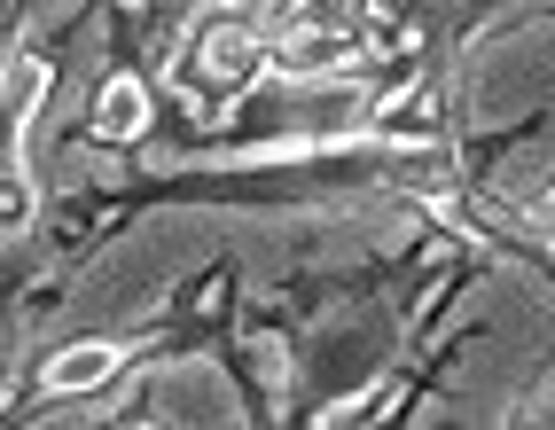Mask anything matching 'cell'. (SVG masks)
<instances>
[{
  "label": "cell",
  "instance_id": "cell-1",
  "mask_svg": "<svg viewBox=\"0 0 555 430\" xmlns=\"http://www.w3.org/2000/svg\"><path fill=\"white\" fill-rule=\"evenodd\" d=\"M40 102H48V63L16 55L0 70V172H24V126L40 118Z\"/></svg>",
  "mask_w": 555,
  "mask_h": 430
},
{
  "label": "cell",
  "instance_id": "cell-2",
  "mask_svg": "<svg viewBox=\"0 0 555 430\" xmlns=\"http://www.w3.org/2000/svg\"><path fill=\"white\" fill-rule=\"evenodd\" d=\"M118 368H126V352L109 344V337H87V344H63L55 361H48V376H40V383L55 391V400H79V391H102Z\"/></svg>",
  "mask_w": 555,
  "mask_h": 430
},
{
  "label": "cell",
  "instance_id": "cell-3",
  "mask_svg": "<svg viewBox=\"0 0 555 430\" xmlns=\"http://www.w3.org/2000/svg\"><path fill=\"white\" fill-rule=\"evenodd\" d=\"M196 70H204V79H219V87H228V79H250V70H258L250 24H243V16H211V24L196 31Z\"/></svg>",
  "mask_w": 555,
  "mask_h": 430
},
{
  "label": "cell",
  "instance_id": "cell-4",
  "mask_svg": "<svg viewBox=\"0 0 555 430\" xmlns=\"http://www.w3.org/2000/svg\"><path fill=\"white\" fill-rule=\"evenodd\" d=\"M94 133L102 141H141V133H150V87H141L133 70L94 94Z\"/></svg>",
  "mask_w": 555,
  "mask_h": 430
},
{
  "label": "cell",
  "instance_id": "cell-5",
  "mask_svg": "<svg viewBox=\"0 0 555 430\" xmlns=\"http://www.w3.org/2000/svg\"><path fill=\"white\" fill-rule=\"evenodd\" d=\"M31 211H40V204H31V181H24V172H0V243L24 235Z\"/></svg>",
  "mask_w": 555,
  "mask_h": 430
},
{
  "label": "cell",
  "instance_id": "cell-6",
  "mask_svg": "<svg viewBox=\"0 0 555 430\" xmlns=\"http://www.w3.org/2000/svg\"><path fill=\"white\" fill-rule=\"evenodd\" d=\"M345 40L337 31H306V40H289V70H337Z\"/></svg>",
  "mask_w": 555,
  "mask_h": 430
},
{
  "label": "cell",
  "instance_id": "cell-7",
  "mask_svg": "<svg viewBox=\"0 0 555 430\" xmlns=\"http://www.w3.org/2000/svg\"><path fill=\"white\" fill-rule=\"evenodd\" d=\"M540 211H547V220H555V188H547V204H540Z\"/></svg>",
  "mask_w": 555,
  "mask_h": 430
}]
</instances>
